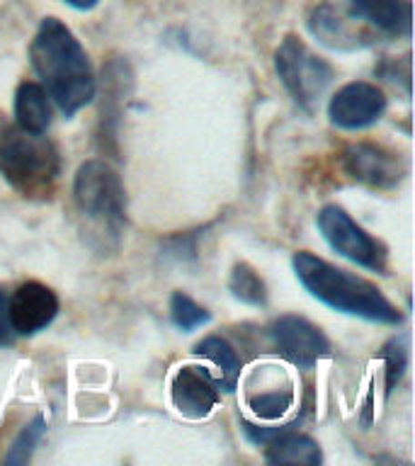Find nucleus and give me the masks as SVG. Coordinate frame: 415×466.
Returning a JSON list of instances; mask_svg holds the SVG:
<instances>
[{
  "label": "nucleus",
  "instance_id": "1",
  "mask_svg": "<svg viewBox=\"0 0 415 466\" xmlns=\"http://www.w3.org/2000/svg\"><path fill=\"white\" fill-rule=\"evenodd\" d=\"M32 68L66 116L95 97V78L86 49L58 17H44L29 46Z\"/></svg>",
  "mask_w": 415,
  "mask_h": 466
},
{
  "label": "nucleus",
  "instance_id": "2",
  "mask_svg": "<svg viewBox=\"0 0 415 466\" xmlns=\"http://www.w3.org/2000/svg\"><path fill=\"white\" fill-rule=\"evenodd\" d=\"M294 272L306 291H311V297L330 306L333 311L359 316L364 320L386 323V326L400 323L399 309L374 284L352 275L348 269L335 268L313 253L301 250L294 255Z\"/></svg>",
  "mask_w": 415,
  "mask_h": 466
},
{
  "label": "nucleus",
  "instance_id": "3",
  "mask_svg": "<svg viewBox=\"0 0 415 466\" xmlns=\"http://www.w3.org/2000/svg\"><path fill=\"white\" fill-rule=\"evenodd\" d=\"M0 175L22 197L44 199L61 175L58 148L44 134L20 129L0 115Z\"/></svg>",
  "mask_w": 415,
  "mask_h": 466
},
{
  "label": "nucleus",
  "instance_id": "4",
  "mask_svg": "<svg viewBox=\"0 0 415 466\" xmlns=\"http://www.w3.org/2000/svg\"><path fill=\"white\" fill-rule=\"evenodd\" d=\"M275 68L284 87L306 112H313L320 97L326 95L328 86L333 83L330 64L316 56L297 35L284 36L275 54Z\"/></svg>",
  "mask_w": 415,
  "mask_h": 466
},
{
  "label": "nucleus",
  "instance_id": "5",
  "mask_svg": "<svg viewBox=\"0 0 415 466\" xmlns=\"http://www.w3.org/2000/svg\"><path fill=\"white\" fill-rule=\"evenodd\" d=\"M73 197L78 209L93 221H102L112 231H119L124 224L127 197L119 175L105 160H87L78 167Z\"/></svg>",
  "mask_w": 415,
  "mask_h": 466
},
{
  "label": "nucleus",
  "instance_id": "6",
  "mask_svg": "<svg viewBox=\"0 0 415 466\" xmlns=\"http://www.w3.org/2000/svg\"><path fill=\"white\" fill-rule=\"evenodd\" d=\"M316 224H319V231L323 233V238L328 240V246L333 248L335 253H340L342 258H348V260L357 262V265H362L367 269L384 272V246L371 238L362 226H357L348 211L335 207V204H328L319 211Z\"/></svg>",
  "mask_w": 415,
  "mask_h": 466
},
{
  "label": "nucleus",
  "instance_id": "7",
  "mask_svg": "<svg viewBox=\"0 0 415 466\" xmlns=\"http://www.w3.org/2000/svg\"><path fill=\"white\" fill-rule=\"evenodd\" d=\"M269 335H272L277 352L299 370H311L313 364L319 362L320 357H326L330 350V342L320 333V328H316L311 320L301 319V316L277 319L269 328Z\"/></svg>",
  "mask_w": 415,
  "mask_h": 466
},
{
  "label": "nucleus",
  "instance_id": "8",
  "mask_svg": "<svg viewBox=\"0 0 415 466\" xmlns=\"http://www.w3.org/2000/svg\"><path fill=\"white\" fill-rule=\"evenodd\" d=\"M309 29L320 44L335 51H355L371 44V32L349 13L348 7L335 3H320L309 15Z\"/></svg>",
  "mask_w": 415,
  "mask_h": 466
},
{
  "label": "nucleus",
  "instance_id": "9",
  "mask_svg": "<svg viewBox=\"0 0 415 466\" xmlns=\"http://www.w3.org/2000/svg\"><path fill=\"white\" fill-rule=\"evenodd\" d=\"M386 95L371 83L355 80L342 86L328 105L330 122L340 129H364L384 115Z\"/></svg>",
  "mask_w": 415,
  "mask_h": 466
},
{
  "label": "nucleus",
  "instance_id": "10",
  "mask_svg": "<svg viewBox=\"0 0 415 466\" xmlns=\"http://www.w3.org/2000/svg\"><path fill=\"white\" fill-rule=\"evenodd\" d=\"M7 309H10L15 333L35 335L54 323L58 313V299L46 284L25 282L7 299Z\"/></svg>",
  "mask_w": 415,
  "mask_h": 466
},
{
  "label": "nucleus",
  "instance_id": "11",
  "mask_svg": "<svg viewBox=\"0 0 415 466\" xmlns=\"http://www.w3.org/2000/svg\"><path fill=\"white\" fill-rule=\"evenodd\" d=\"M342 166L349 177L371 187H393L403 177L399 156L379 144H349L342 151Z\"/></svg>",
  "mask_w": 415,
  "mask_h": 466
},
{
  "label": "nucleus",
  "instance_id": "12",
  "mask_svg": "<svg viewBox=\"0 0 415 466\" xmlns=\"http://www.w3.org/2000/svg\"><path fill=\"white\" fill-rule=\"evenodd\" d=\"M173 406L187 418H207L218 403V389L204 367H180L170 384Z\"/></svg>",
  "mask_w": 415,
  "mask_h": 466
},
{
  "label": "nucleus",
  "instance_id": "13",
  "mask_svg": "<svg viewBox=\"0 0 415 466\" xmlns=\"http://www.w3.org/2000/svg\"><path fill=\"white\" fill-rule=\"evenodd\" d=\"M348 10L381 35L410 36V0H348Z\"/></svg>",
  "mask_w": 415,
  "mask_h": 466
},
{
  "label": "nucleus",
  "instance_id": "14",
  "mask_svg": "<svg viewBox=\"0 0 415 466\" xmlns=\"http://www.w3.org/2000/svg\"><path fill=\"white\" fill-rule=\"evenodd\" d=\"M15 124L32 134H46L51 124L49 95L39 83L25 80L15 93Z\"/></svg>",
  "mask_w": 415,
  "mask_h": 466
},
{
  "label": "nucleus",
  "instance_id": "15",
  "mask_svg": "<svg viewBox=\"0 0 415 466\" xmlns=\"http://www.w3.org/2000/svg\"><path fill=\"white\" fill-rule=\"evenodd\" d=\"M197 357H204L214 364V384L221 391H233L238 386L240 379V360L236 355V350L224 340V338H217V335H209L204 338L202 342H197L195 348Z\"/></svg>",
  "mask_w": 415,
  "mask_h": 466
},
{
  "label": "nucleus",
  "instance_id": "16",
  "mask_svg": "<svg viewBox=\"0 0 415 466\" xmlns=\"http://www.w3.org/2000/svg\"><path fill=\"white\" fill-rule=\"evenodd\" d=\"M265 459H268L269 464L316 466L323 461V454H320V447L313 442L311 437L299 435V432L289 430V432L275 437V440L268 444Z\"/></svg>",
  "mask_w": 415,
  "mask_h": 466
},
{
  "label": "nucleus",
  "instance_id": "17",
  "mask_svg": "<svg viewBox=\"0 0 415 466\" xmlns=\"http://www.w3.org/2000/svg\"><path fill=\"white\" fill-rule=\"evenodd\" d=\"M248 406L262 420H277L289 413V408L294 406V389L289 381L282 386H265L262 391L248 393Z\"/></svg>",
  "mask_w": 415,
  "mask_h": 466
},
{
  "label": "nucleus",
  "instance_id": "18",
  "mask_svg": "<svg viewBox=\"0 0 415 466\" xmlns=\"http://www.w3.org/2000/svg\"><path fill=\"white\" fill-rule=\"evenodd\" d=\"M228 289L238 301L248 306H265L268 304V289L262 277L255 272L248 262H238L228 279Z\"/></svg>",
  "mask_w": 415,
  "mask_h": 466
},
{
  "label": "nucleus",
  "instance_id": "19",
  "mask_svg": "<svg viewBox=\"0 0 415 466\" xmlns=\"http://www.w3.org/2000/svg\"><path fill=\"white\" fill-rule=\"evenodd\" d=\"M170 319L180 330H197V328H202L209 323V311L202 309V306L192 301L187 294H182V291H175L173 299H170Z\"/></svg>",
  "mask_w": 415,
  "mask_h": 466
},
{
  "label": "nucleus",
  "instance_id": "20",
  "mask_svg": "<svg viewBox=\"0 0 415 466\" xmlns=\"http://www.w3.org/2000/svg\"><path fill=\"white\" fill-rule=\"evenodd\" d=\"M386 391H393V386L399 384V379L403 377V371L408 367V338L400 335L396 340L386 345Z\"/></svg>",
  "mask_w": 415,
  "mask_h": 466
},
{
  "label": "nucleus",
  "instance_id": "21",
  "mask_svg": "<svg viewBox=\"0 0 415 466\" xmlns=\"http://www.w3.org/2000/svg\"><path fill=\"white\" fill-rule=\"evenodd\" d=\"M44 432V418H35L32 425L22 430L20 437L15 440L13 447H10V454H7V464H27L29 457H32V450L35 444L39 442V437Z\"/></svg>",
  "mask_w": 415,
  "mask_h": 466
},
{
  "label": "nucleus",
  "instance_id": "22",
  "mask_svg": "<svg viewBox=\"0 0 415 466\" xmlns=\"http://www.w3.org/2000/svg\"><path fill=\"white\" fill-rule=\"evenodd\" d=\"M240 425H243V432H246V437L250 440V442L269 444L272 440H275V437H279V435H284V432L294 430V425H297V422H287V425H272V428H260V425H253V422L240 420Z\"/></svg>",
  "mask_w": 415,
  "mask_h": 466
},
{
  "label": "nucleus",
  "instance_id": "23",
  "mask_svg": "<svg viewBox=\"0 0 415 466\" xmlns=\"http://www.w3.org/2000/svg\"><path fill=\"white\" fill-rule=\"evenodd\" d=\"M17 340L13 320H10V309H7V294L0 289V348H7Z\"/></svg>",
  "mask_w": 415,
  "mask_h": 466
},
{
  "label": "nucleus",
  "instance_id": "24",
  "mask_svg": "<svg viewBox=\"0 0 415 466\" xmlns=\"http://www.w3.org/2000/svg\"><path fill=\"white\" fill-rule=\"evenodd\" d=\"M66 3L71 7H76V10H93L100 0H66Z\"/></svg>",
  "mask_w": 415,
  "mask_h": 466
}]
</instances>
